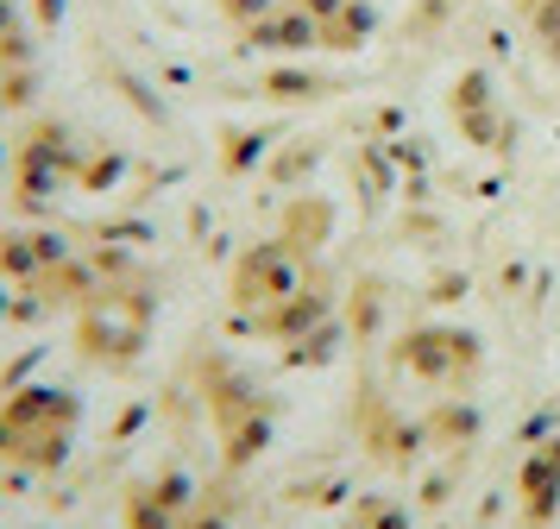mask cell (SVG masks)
<instances>
[{"label":"cell","mask_w":560,"mask_h":529,"mask_svg":"<svg viewBox=\"0 0 560 529\" xmlns=\"http://www.w3.org/2000/svg\"><path fill=\"white\" fill-rule=\"evenodd\" d=\"M303 246H253L233 272V302L240 322L253 327H283L303 302Z\"/></svg>","instance_id":"2"},{"label":"cell","mask_w":560,"mask_h":529,"mask_svg":"<svg viewBox=\"0 0 560 529\" xmlns=\"http://www.w3.org/2000/svg\"><path fill=\"white\" fill-rule=\"evenodd\" d=\"M308 7V32L315 50H365L378 32V13L365 0H303Z\"/></svg>","instance_id":"4"},{"label":"cell","mask_w":560,"mask_h":529,"mask_svg":"<svg viewBox=\"0 0 560 529\" xmlns=\"http://www.w3.org/2000/svg\"><path fill=\"white\" fill-rule=\"evenodd\" d=\"M221 20L246 38L253 50H315V32H308V7L303 0H214Z\"/></svg>","instance_id":"3"},{"label":"cell","mask_w":560,"mask_h":529,"mask_svg":"<svg viewBox=\"0 0 560 529\" xmlns=\"http://www.w3.org/2000/svg\"><path fill=\"white\" fill-rule=\"evenodd\" d=\"M127 524L132 529H214V524H202V504H196V492L183 479H164L152 492H139Z\"/></svg>","instance_id":"5"},{"label":"cell","mask_w":560,"mask_h":529,"mask_svg":"<svg viewBox=\"0 0 560 529\" xmlns=\"http://www.w3.org/2000/svg\"><path fill=\"white\" fill-rule=\"evenodd\" d=\"M529 32L548 57H560V0H529Z\"/></svg>","instance_id":"6"},{"label":"cell","mask_w":560,"mask_h":529,"mask_svg":"<svg viewBox=\"0 0 560 529\" xmlns=\"http://www.w3.org/2000/svg\"><path fill=\"white\" fill-rule=\"evenodd\" d=\"M82 410L70 391H20L0 403V460L20 467H57L77 441Z\"/></svg>","instance_id":"1"}]
</instances>
